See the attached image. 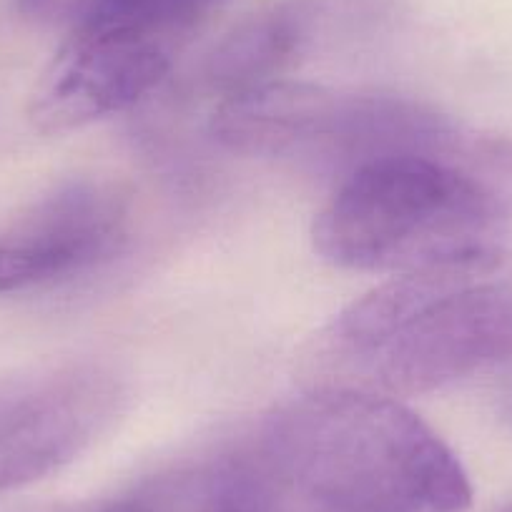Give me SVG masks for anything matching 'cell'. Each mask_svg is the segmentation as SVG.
<instances>
[{
	"label": "cell",
	"mask_w": 512,
	"mask_h": 512,
	"mask_svg": "<svg viewBox=\"0 0 512 512\" xmlns=\"http://www.w3.org/2000/svg\"><path fill=\"white\" fill-rule=\"evenodd\" d=\"M495 512H512V502H505V505H500V507H497Z\"/></svg>",
	"instance_id": "obj_11"
},
{
	"label": "cell",
	"mask_w": 512,
	"mask_h": 512,
	"mask_svg": "<svg viewBox=\"0 0 512 512\" xmlns=\"http://www.w3.org/2000/svg\"><path fill=\"white\" fill-rule=\"evenodd\" d=\"M512 359V251L502 246L395 274L319 334V384L425 395Z\"/></svg>",
	"instance_id": "obj_1"
},
{
	"label": "cell",
	"mask_w": 512,
	"mask_h": 512,
	"mask_svg": "<svg viewBox=\"0 0 512 512\" xmlns=\"http://www.w3.org/2000/svg\"><path fill=\"white\" fill-rule=\"evenodd\" d=\"M176 48L134 31H73L33 91V126L61 134L136 106L169 76Z\"/></svg>",
	"instance_id": "obj_6"
},
{
	"label": "cell",
	"mask_w": 512,
	"mask_h": 512,
	"mask_svg": "<svg viewBox=\"0 0 512 512\" xmlns=\"http://www.w3.org/2000/svg\"><path fill=\"white\" fill-rule=\"evenodd\" d=\"M111 3L113 0H18V11L41 26H66L73 31Z\"/></svg>",
	"instance_id": "obj_10"
},
{
	"label": "cell",
	"mask_w": 512,
	"mask_h": 512,
	"mask_svg": "<svg viewBox=\"0 0 512 512\" xmlns=\"http://www.w3.org/2000/svg\"><path fill=\"white\" fill-rule=\"evenodd\" d=\"M126 400L121 372L96 359L0 379V492L76 460L121 417Z\"/></svg>",
	"instance_id": "obj_5"
},
{
	"label": "cell",
	"mask_w": 512,
	"mask_h": 512,
	"mask_svg": "<svg viewBox=\"0 0 512 512\" xmlns=\"http://www.w3.org/2000/svg\"><path fill=\"white\" fill-rule=\"evenodd\" d=\"M259 457L317 512H465L472 485L447 442L397 397L317 384L267 420Z\"/></svg>",
	"instance_id": "obj_2"
},
{
	"label": "cell",
	"mask_w": 512,
	"mask_h": 512,
	"mask_svg": "<svg viewBox=\"0 0 512 512\" xmlns=\"http://www.w3.org/2000/svg\"><path fill=\"white\" fill-rule=\"evenodd\" d=\"M309 38V18L299 8H274L236 26L206 63L211 88L234 96L246 88L277 81Z\"/></svg>",
	"instance_id": "obj_9"
},
{
	"label": "cell",
	"mask_w": 512,
	"mask_h": 512,
	"mask_svg": "<svg viewBox=\"0 0 512 512\" xmlns=\"http://www.w3.org/2000/svg\"><path fill=\"white\" fill-rule=\"evenodd\" d=\"M507 201L460 156L400 154L339 179L314 221V249L349 272H412L500 246Z\"/></svg>",
	"instance_id": "obj_3"
},
{
	"label": "cell",
	"mask_w": 512,
	"mask_h": 512,
	"mask_svg": "<svg viewBox=\"0 0 512 512\" xmlns=\"http://www.w3.org/2000/svg\"><path fill=\"white\" fill-rule=\"evenodd\" d=\"M211 134L239 156L342 179L387 156L472 151L452 118L415 98L279 78L221 98Z\"/></svg>",
	"instance_id": "obj_4"
},
{
	"label": "cell",
	"mask_w": 512,
	"mask_h": 512,
	"mask_svg": "<svg viewBox=\"0 0 512 512\" xmlns=\"http://www.w3.org/2000/svg\"><path fill=\"white\" fill-rule=\"evenodd\" d=\"M101 512H287L262 457L221 455L151 475Z\"/></svg>",
	"instance_id": "obj_8"
},
{
	"label": "cell",
	"mask_w": 512,
	"mask_h": 512,
	"mask_svg": "<svg viewBox=\"0 0 512 512\" xmlns=\"http://www.w3.org/2000/svg\"><path fill=\"white\" fill-rule=\"evenodd\" d=\"M126 219V201L111 186L93 181L61 186L0 236V294L88 272L118 249Z\"/></svg>",
	"instance_id": "obj_7"
}]
</instances>
